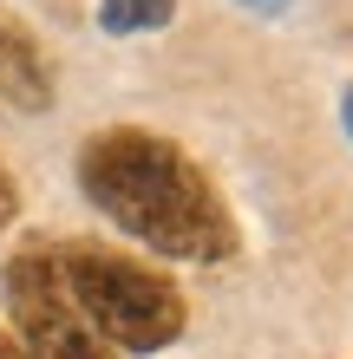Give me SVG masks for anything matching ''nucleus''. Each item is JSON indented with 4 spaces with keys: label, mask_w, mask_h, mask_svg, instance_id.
Returning a JSON list of instances; mask_svg holds the SVG:
<instances>
[{
    "label": "nucleus",
    "mask_w": 353,
    "mask_h": 359,
    "mask_svg": "<svg viewBox=\"0 0 353 359\" xmlns=\"http://www.w3.org/2000/svg\"><path fill=\"white\" fill-rule=\"evenodd\" d=\"M79 196L118 236L144 242L171 262H222L236 255V216L210 170L144 124H112L79 144Z\"/></svg>",
    "instance_id": "nucleus-1"
},
{
    "label": "nucleus",
    "mask_w": 353,
    "mask_h": 359,
    "mask_svg": "<svg viewBox=\"0 0 353 359\" xmlns=\"http://www.w3.org/2000/svg\"><path fill=\"white\" fill-rule=\"evenodd\" d=\"M53 262L66 274V294L79 301V313L112 353H164L183 340L190 307H183L177 281H164L151 262L105 242H59Z\"/></svg>",
    "instance_id": "nucleus-2"
},
{
    "label": "nucleus",
    "mask_w": 353,
    "mask_h": 359,
    "mask_svg": "<svg viewBox=\"0 0 353 359\" xmlns=\"http://www.w3.org/2000/svg\"><path fill=\"white\" fill-rule=\"evenodd\" d=\"M0 294H7L13 340L33 359H118L92 333V320L79 313V301L66 294V274H59L53 248H20V255H7Z\"/></svg>",
    "instance_id": "nucleus-3"
},
{
    "label": "nucleus",
    "mask_w": 353,
    "mask_h": 359,
    "mask_svg": "<svg viewBox=\"0 0 353 359\" xmlns=\"http://www.w3.org/2000/svg\"><path fill=\"white\" fill-rule=\"evenodd\" d=\"M0 92H7L20 111H39V104L53 98V79H46V66H39V46L27 33H13V27H7V39H0Z\"/></svg>",
    "instance_id": "nucleus-4"
},
{
    "label": "nucleus",
    "mask_w": 353,
    "mask_h": 359,
    "mask_svg": "<svg viewBox=\"0 0 353 359\" xmlns=\"http://www.w3.org/2000/svg\"><path fill=\"white\" fill-rule=\"evenodd\" d=\"M171 20H177V0H98V33H112V39L164 33Z\"/></svg>",
    "instance_id": "nucleus-5"
},
{
    "label": "nucleus",
    "mask_w": 353,
    "mask_h": 359,
    "mask_svg": "<svg viewBox=\"0 0 353 359\" xmlns=\"http://www.w3.org/2000/svg\"><path fill=\"white\" fill-rule=\"evenodd\" d=\"M13 216H20V183H13L7 163H0V236L13 229Z\"/></svg>",
    "instance_id": "nucleus-6"
},
{
    "label": "nucleus",
    "mask_w": 353,
    "mask_h": 359,
    "mask_svg": "<svg viewBox=\"0 0 353 359\" xmlns=\"http://www.w3.org/2000/svg\"><path fill=\"white\" fill-rule=\"evenodd\" d=\"M236 7H248V13H262V20H275V13H288L295 0H236Z\"/></svg>",
    "instance_id": "nucleus-7"
},
{
    "label": "nucleus",
    "mask_w": 353,
    "mask_h": 359,
    "mask_svg": "<svg viewBox=\"0 0 353 359\" xmlns=\"http://www.w3.org/2000/svg\"><path fill=\"white\" fill-rule=\"evenodd\" d=\"M0 359H33V353H27V346H20V340H13V333H7V327H0Z\"/></svg>",
    "instance_id": "nucleus-8"
},
{
    "label": "nucleus",
    "mask_w": 353,
    "mask_h": 359,
    "mask_svg": "<svg viewBox=\"0 0 353 359\" xmlns=\"http://www.w3.org/2000/svg\"><path fill=\"white\" fill-rule=\"evenodd\" d=\"M340 124H347V137H353V86L340 92Z\"/></svg>",
    "instance_id": "nucleus-9"
},
{
    "label": "nucleus",
    "mask_w": 353,
    "mask_h": 359,
    "mask_svg": "<svg viewBox=\"0 0 353 359\" xmlns=\"http://www.w3.org/2000/svg\"><path fill=\"white\" fill-rule=\"evenodd\" d=\"M0 39H7V20H0Z\"/></svg>",
    "instance_id": "nucleus-10"
}]
</instances>
